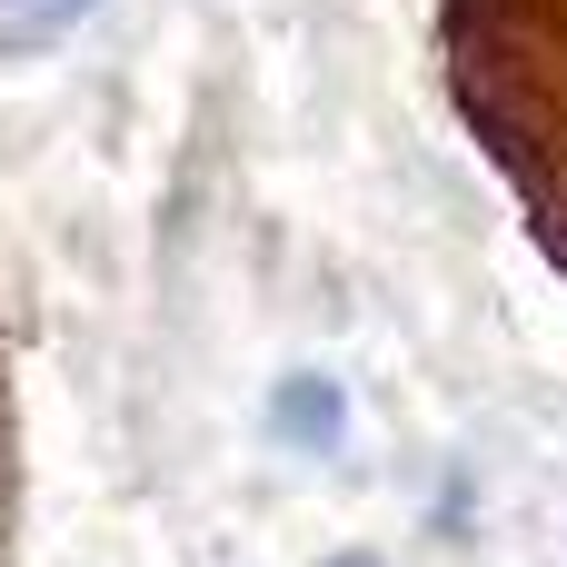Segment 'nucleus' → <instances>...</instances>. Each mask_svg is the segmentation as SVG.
I'll list each match as a JSON object with an SVG mask.
<instances>
[{"label":"nucleus","instance_id":"1","mask_svg":"<svg viewBox=\"0 0 567 567\" xmlns=\"http://www.w3.org/2000/svg\"><path fill=\"white\" fill-rule=\"evenodd\" d=\"M269 419H279L299 449H339V419H349V409H339V389H329V379H309V369H299V379H279Z\"/></svg>","mask_w":567,"mask_h":567},{"label":"nucleus","instance_id":"2","mask_svg":"<svg viewBox=\"0 0 567 567\" xmlns=\"http://www.w3.org/2000/svg\"><path fill=\"white\" fill-rule=\"evenodd\" d=\"M518 10V30H538V40H518V60L538 50V90L567 100V0H508Z\"/></svg>","mask_w":567,"mask_h":567},{"label":"nucleus","instance_id":"3","mask_svg":"<svg viewBox=\"0 0 567 567\" xmlns=\"http://www.w3.org/2000/svg\"><path fill=\"white\" fill-rule=\"evenodd\" d=\"M329 567H369V558H329Z\"/></svg>","mask_w":567,"mask_h":567}]
</instances>
